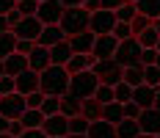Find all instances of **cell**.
Instances as JSON below:
<instances>
[{"label":"cell","mask_w":160,"mask_h":138,"mask_svg":"<svg viewBox=\"0 0 160 138\" xmlns=\"http://www.w3.org/2000/svg\"><path fill=\"white\" fill-rule=\"evenodd\" d=\"M138 135H141L138 119H122L116 124V138H138Z\"/></svg>","instance_id":"cb8c5ba5"},{"label":"cell","mask_w":160,"mask_h":138,"mask_svg":"<svg viewBox=\"0 0 160 138\" xmlns=\"http://www.w3.org/2000/svg\"><path fill=\"white\" fill-rule=\"evenodd\" d=\"M44 97H47V94L39 89V91L28 94V97H25V102H28V108H39V110H42V102H44Z\"/></svg>","instance_id":"60d3db41"},{"label":"cell","mask_w":160,"mask_h":138,"mask_svg":"<svg viewBox=\"0 0 160 138\" xmlns=\"http://www.w3.org/2000/svg\"><path fill=\"white\" fill-rule=\"evenodd\" d=\"M88 19H91V14H88L83 6H69L58 25H61V31H64L66 39H69V36H78V33L88 31Z\"/></svg>","instance_id":"7a4b0ae2"},{"label":"cell","mask_w":160,"mask_h":138,"mask_svg":"<svg viewBox=\"0 0 160 138\" xmlns=\"http://www.w3.org/2000/svg\"><path fill=\"white\" fill-rule=\"evenodd\" d=\"M113 14H116V22H132L135 14H138V8H135V3H124V6H119Z\"/></svg>","instance_id":"f1b7e54d"},{"label":"cell","mask_w":160,"mask_h":138,"mask_svg":"<svg viewBox=\"0 0 160 138\" xmlns=\"http://www.w3.org/2000/svg\"><path fill=\"white\" fill-rule=\"evenodd\" d=\"M135 8H138V14L149 17L152 22L160 17V0H135Z\"/></svg>","instance_id":"484cf974"},{"label":"cell","mask_w":160,"mask_h":138,"mask_svg":"<svg viewBox=\"0 0 160 138\" xmlns=\"http://www.w3.org/2000/svg\"><path fill=\"white\" fill-rule=\"evenodd\" d=\"M124 83L132 86V89L141 86V83H144V66H127V69H124Z\"/></svg>","instance_id":"f546056e"},{"label":"cell","mask_w":160,"mask_h":138,"mask_svg":"<svg viewBox=\"0 0 160 138\" xmlns=\"http://www.w3.org/2000/svg\"><path fill=\"white\" fill-rule=\"evenodd\" d=\"M42 113H44V116H55V113H61V97H44V102H42Z\"/></svg>","instance_id":"e575fe53"},{"label":"cell","mask_w":160,"mask_h":138,"mask_svg":"<svg viewBox=\"0 0 160 138\" xmlns=\"http://www.w3.org/2000/svg\"><path fill=\"white\" fill-rule=\"evenodd\" d=\"M19 138H47V133L44 130H25Z\"/></svg>","instance_id":"f907efd6"},{"label":"cell","mask_w":160,"mask_h":138,"mask_svg":"<svg viewBox=\"0 0 160 138\" xmlns=\"http://www.w3.org/2000/svg\"><path fill=\"white\" fill-rule=\"evenodd\" d=\"M158 61V50L155 47H144L141 50V66H149V64Z\"/></svg>","instance_id":"b9f144b4"},{"label":"cell","mask_w":160,"mask_h":138,"mask_svg":"<svg viewBox=\"0 0 160 138\" xmlns=\"http://www.w3.org/2000/svg\"><path fill=\"white\" fill-rule=\"evenodd\" d=\"M14 83H17V94H22V97H28V94L42 89L39 86V72H33V69H25L22 75H17Z\"/></svg>","instance_id":"4fadbf2b"},{"label":"cell","mask_w":160,"mask_h":138,"mask_svg":"<svg viewBox=\"0 0 160 138\" xmlns=\"http://www.w3.org/2000/svg\"><path fill=\"white\" fill-rule=\"evenodd\" d=\"M99 6L108 8V11H116L119 6H124V0H99Z\"/></svg>","instance_id":"c3c4849f"},{"label":"cell","mask_w":160,"mask_h":138,"mask_svg":"<svg viewBox=\"0 0 160 138\" xmlns=\"http://www.w3.org/2000/svg\"><path fill=\"white\" fill-rule=\"evenodd\" d=\"M17 8L22 17H36L39 11V0H17Z\"/></svg>","instance_id":"74e56055"},{"label":"cell","mask_w":160,"mask_h":138,"mask_svg":"<svg viewBox=\"0 0 160 138\" xmlns=\"http://www.w3.org/2000/svg\"><path fill=\"white\" fill-rule=\"evenodd\" d=\"M69 72H66V66H55V64H50L44 72H39V86H42V91L47 94V97H64L69 91Z\"/></svg>","instance_id":"6da1fadb"},{"label":"cell","mask_w":160,"mask_h":138,"mask_svg":"<svg viewBox=\"0 0 160 138\" xmlns=\"http://www.w3.org/2000/svg\"><path fill=\"white\" fill-rule=\"evenodd\" d=\"M135 39L141 42V47H158V39H160V33L155 31V25H152V28H146V31L141 33V36H135Z\"/></svg>","instance_id":"d590c367"},{"label":"cell","mask_w":160,"mask_h":138,"mask_svg":"<svg viewBox=\"0 0 160 138\" xmlns=\"http://www.w3.org/2000/svg\"><path fill=\"white\" fill-rule=\"evenodd\" d=\"M141 42L132 36V39H124V42H119L116 47V55H113V61L119 64L122 69H127V66H141Z\"/></svg>","instance_id":"277c9868"},{"label":"cell","mask_w":160,"mask_h":138,"mask_svg":"<svg viewBox=\"0 0 160 138\" xmlns=\"http://www.w3.org/2000/svg\"><path fill=\"white\" fill-rule=\"evenodd\" d=\"M42 28H44V25H42V19H39V17H22V19L17 22L11 31H14L17 39H25V42H36V39L42 36Z\"/></svg>","instance_id":"ba28073f"},{"label":"cell","mask_w":160,"mask_h":138,"mask_svg":"<svg viewBox=\"0 0 160 138\" xmlns=\"http://www.w3.org/2000/svg\"><path fill=\"white\" fill-rule=\"evenodd\" d=\"M116 47H119V39H116L113 33H108V36H97L91 55H94L97 61H111L113 55H116Z\"/></svg>","instance_id":"30bf717a"},{"label":"cell","mask_w":160,"mask_h":138,"mask_svg":"<svg viewBox=\"0 0 160 138\" xmlns=\"http://www.w3.org/2000/svg\"><path fill=\"white\" fill-rule=\"evenodd\" d=\"M124 3H135V0H124Z\"/></svg>","instance_id":"e7e4bbea"},{"label":"cell","mask_w":160,"mask_h":138,"mask_svg":"<svg viewBox=\"0 0 160 138\" xmlns=\"http://www.w3.org/2000/svg\"><path fill=\"white\" fill-rule=\"evenodd\" d=\"M138 116H141V108L135 105L132 100H130V102H124V119H138Z\"/></svg>","instance_id":"7bdbcfd3"},{"label":"cell","mask_w":160,"mask_h":138,"mask_svg":"<svg viewBox=\"0 0 160 138\" xmlns=\"http://www.w3.org/2000/svg\"><path fill=\"white\" fill-rule=\"evenodd\" d=\"M155 97H158V89H152V86H146V83H141V86L132 89V102L141 108V110L155 108Z\"/></svg>","instance_id":"5bb4252c"},{"label":"cell","mask_w":160,"mask_h":138,"mask_svg":"<svg viewBox=\"0 0 160 138\" xmlns=\"http://www.w3.org/2000/svg\"><path fill=\"white\" fill-rule=\"evenodd\" d=\"M102 119L108 124H119L124 119V105H122V102H108V105H102Z\"/></svg>","instance_id":"d4e9b609"},{"label":"cell","mask_w":160,"mask_h":138,"mask_svg":"<svg viewBox=\"0 0 160 138\" xmlns=\"http://www.w3.org/2000/svg\"><path fill=\"white\" fill-rule=\"evenodd\" d=\"M155 66H160V53H158V61H155Z\"/></svg>","instance_id":"6125c7cd"},{"label":"cell","mask_w":160,"mask_h":138,"mask_svg":"<svg viewBox=\"0 0 160 138\" xmlns=\"http://www.w3.org/2000/svg\"><path fill=\"white\" fill-rule=\"evenodd\" d=\"M6 31H11V28H8V22H6V17H0V33H6Z\"/></svg>","instance_id":"f5cc1de1"},{"label":"cell","mask_w":160,"mask_h":138,"mask_svg":"<svg viewBox=\"0 0 160 138\" xmlns=\"http://www.w3.org/2000/svg\"><path fill=\"white\" fill-rule=\"evenodd\" d=\"M25 69H31V66H28V55H22V53H11L8 58H3V72L6 75L17 77V75H22Z\"/></svg>","instance_id":"9a60e30c"},{"label":"cell","mask_w":160,"mask_h":138,"mask_svg":"<svg viewBox=\"0 0 160 138\" xmlns=\"http://www.w3.org/2000/svg\"><path fill=\"white\" fill-rule=\"evenodd\" d=\"M61 113H64L66 119H72V116H80V100H75L72 94L66 91L61 97Z\"/></svg>","instance_id":"83f0119b"},{"label":"cell","mask_w":160,"mask_h":138,"mask_svg":"<svg viewBox=\"0 0 160 138\" xmlns=\"http://www.w3.org/2000/svg\"><path fill=\"white\" fill-rule=\"evenodd\" d=\"M94 55L91 53H75L72 58H69V64H66V72L69 75H78V72H86V69H91L94 66Z\"/></svg>","instance_id":"d6986e66"},{"label":"cell","mask_w":160,"mask_h":138,"mask_svg":"<svg viewBox=\"0 0 160 138\" xmlns=\"http://www.w3.org/2000/svg\"><path fill=\"white\" fill-rule=\"evenodd\" d=\"M80 116L88 119V122H97V119H102V105L97 102L94 97H88V100L80 102Z\"/></svg>","instance_id":"603a6c76"},{"label":"cell","mask_w":160,"mask_h":138,"mask_svg":"<svg viewBox=\"0 0 160 138\" xmlns=\"http://www.w3.org/2000/svg\"><path fill=\"white\" fill-rule=\"evenodd\" d=\"M64 11H66V6L61 0H44V3H39L36 17L42 19V25H58L61 17H64Z\"/></svg>","instance_id":"9c48e42d"},{"label":"cell","mask_w":160,"mask_h":138,"mask_svg":"<svg viewBox=\"0 0 160 138\" xmlns=\"http://www.w3.org/2000/svg\"><path fill=\"white\" fill-rule=\"evenodd\" d=\"M3 75H6V72H3V61H0V77H3Z\"/></svg>","instance_id":"94428289"},{"label":"cell","mask_w":160,"mask_h":138,"mask_svg":"<svg viewBox=\"0 0 160 138\" xmlns=\"http://www.w3.org/2000/svg\"><path fill=\"white\" fill-rule=\"evenodd\" d=\"M66 42H69V47H72V53H91L97 36L91 31H83V33H78V36H69Z\"/></svg>","instance_id":"e0dca14e"},{"label":"cell","mask_w":160,"mask_h":138,"mask_svg":"<svg viewBox=\"0 0 160 138\" xmlns=\"http://www.w3.org/2000/svg\"><path fill=\"white\" fill-rule=\"evenodd\" d=\"M8 124H11V122H8L6 116H0V133H8Z\"/></svg>","instance_id":"816d5d0a"},{"label":"cell","mask_w":160,"mask_h":138,"mask_svg":"<svg viewBox=\"0 0 160 138\" xmlns=\"http://www.w3.org/2000/svg\"><path fill=\"white\" fill-rule=\"evenodd\" d=\"M138 127H141V133H146V135H160V110L158 108H146V110H141Z\"/></svg>","instance_id":"7c38bea8"},{"label":"cell","mask_w":160,"mask_h":138,"mask_svg":"<svg viewBox=\"0 0 160 138\" xmlns=\"http://www.w3.org/2000/svg\"><path fill=\"white\" fill-rule=\"evenodd\" d=\"M88 138H116V124H108L105 119H97L88 124Z\"/></svg>","instance_id":"44dd1931"},{"label":"cell","mask_w":160,"mask_h":138,"mask_svg":"<svg viewBox=\"0 0 160 138\" xmlns=\"http://www.w3.org/2000/svg\"><path fill=\"white\" fill-rule=\"evenodd\" d=\"M17 8V0H0V17H6L8 11Z\"/></svg>","instance_id":"bcb514c9"},{"label":"cell","mask_w":160,"mask_h":138,"mask_svg":"<svg viewBox=\"0 0 160 138\" xmlns=\"http://www.w3.org/2000/svg\"><path fill=\"white\" fill-rule=\"evenodd\" d=\"M130 28H132V36H141L146 28H152V19L144 17V14H135V19L130 22Z\"/></svg>","instance_id":"8d00e7d4"},{"label":"cell","mask_w":160,"mask_h":138,"mask_svg":"<svg viewBox=\"0 0 160 138\" xmlns=\"http://www.w3.org/2000/svg\"><path fill=\"white\" fill-rule=\"evenodd\" d=\"M152 25H155V31L160 33V17H158V19H155V22H152Z\"/></svg>","instance_id":"9f6ffc18"},{"label":"cell","mask_w":160,"mask_h":138,"mask_svg":"<svg viewBox=\"0 0 160 138\" xmlns=\"http://www.w3.org/2000/svg\"><path fill=\"white\" fill-rule=\"evenodd\" d=\"M39 3H44V0H39Z\"/></svg>","instance_id":"03108f58"},{"label":"cell","mask_w":160,"mask_h":138,"mask_svg":"<svg viewBox=\"0 0 160 138\" xmlns=\"http://www.w3.org/2000/svg\"><path fill=\"white\" fill-rule=\"evenodd\" d=\"M94 100L99 102V105H108V102H116L113 100V86H105V83H99L94 91Z\"/></svg>","instance_id":"d6a6232c"},{"label":"cell","mask_w":160,"mask_h":138,"mask_svg":"<svg viewBox=\"0 0 160 138\" xmlns=\"http://www.w3.org/2000/svg\"><path fill=\"white\" fill-rule=\"evenodd\" d=\"M113 36H116L119 42H124V39H132V28H130V22H116V28H113Z\"/></svg>","instance_id":"f35d334b"},{"label":"cell","mask_w":160,"mask_h":138,"mask_svg":"<svg viewBox=\"0 0 160 138\" xmlns=\"http://www.w3.org/2000/svg\"><path fill=\"white\" fill-rule=\"evenodd\" d=\"M66 138H88V135H72V133H69V135H66Z\"/></svg>","instance_id":"680465c9"},{"label":"cell","mask_w":160,"mask_h":138,"mask_svg":"<svg viewBox=\"0 0 160 138\" xmlns=\"http://www.w3.org/2000/svg\"><path fill=\"white\" fill-rule=\"evenodd\" d=\"M72 55H75V53H72V47H69V42H66V39L50 47V64H55V66H66Z\"/></svg>","instance_id":"ffe728a7"},{"label":"cell","mask_w":160,"mask_h":138,"mask_svg":"<svg viewBox=\"0 0 160 138\" xmlns=\"http://www.w3.org/2000/svg\"><path fill=\"white\" fill-rule=\"evenodd\" d=\"M19 122L25 130H42V124H44V113L39 110V108H28L22 116H19Z\"/></svg>","instance_id":"7402d4cb"},{"label":"cell","mask_w":160,"mask_h":138,"mask_svg":"<svg viewBox=\"0 0 160 138\" xmlns=\"http://www.w3.org/2000/svg\"><path fill=\"white\" fill-rule=\"evenodd\" d=\"M28 66H31L33 72H44L50 66V50L42 47V44H36L31 53H28Z\"/></svg>","instance_id":"2e32d148"},{"label":"cell","mask_w":160,"mask_h":138,"mask_svg":"<svg viewBox=\"0 0 160 138\" xmlns=\"http://www.w3.org/2000/svg\"><path fill=\"white\" fill-rule=\"evenodd\" d=\"M28 110V102H25V97L22 94H6V97H0V116H6L8 122H14L19 119L22 113Z\"/></svg>","instance_id":"8992f818"},{"label":"cell","mask_w":160,"mask_h":138,"mask_svg":"<svg viewBox=\"0 0 160 138\" xmlns=\"http://www.w3.org/2000/svg\"><path fill=\"white\" fill-rule=\"evenodd\" d=\"M33 47H36V42H25V39H17V53H22V55H28Z\"/></svg>","instance_id":"ee69618b"},{"label":"cell","mask_w":160,"mask_h":138,"mask_svg":"<svg viewBox=\"0 0 160 138\" xmlns=\"http://www.w3.org/2000/svg\"><path fill=\"white\" fill-rule=\"evenodd\" d=\"M19 19H22V14H19V8H14V11H8V14H6V22H8V28H14V25L19 22Z\"/></svg>","instance_id":"7dc6e473"},{"label":"cell","mask_w":160,"mask_h":138,"mask_svg":"<svg viewBox=\"0 0 160 138\" xmlns=\"http://www.w3.org/2000/svg\"><path fill=\"white\" fill-rule=\"evenodd\" d=\"M83 8L88 11V14H94V11H99L102 6H99V0H83Z\"/></svg>","instance_id":"681fc988"},{"label":"cell","mask_w":160,"mask_h":138,"mask_svg":"<svg viewBox=\"0 0 160 138\" xmlns=\"http://www.w3.org/2000/svg\"><path fill=\"white\" fill-rule=\"evenodd\" d=\"M88 119H83V116H72V119H69V133H72V135H86V133H88Z\"/></svg>","instance_id":"1f68e13d"},{"label":"cell","mask_w":160,"mask_h":138,"mask_svg":"<svg viewBox=\"0 0 160 138\" xmlns=\"http://www.w3.org/2000/svg\"><path fill=\"white\" fill-rule=\"evenodd\" d=\"M91 72H94V75L99 77V83H105V86H116V83L124 80V69L113 61V58L111 61H94Z\"/></svg>","instance_id":"5b68a950"},{"label":"cell","mask_w":160,"mask_h":138,"mask_svg":"<svg viewBox=\"0 0 160 138\" xmlns=\"http://www.w3.org/2000/svg\"><path fill=\"white\" fill-rule=\"evenodd\" d=\"M144 83H146V86H152V89H158V86H160V66H155V64L144 66Z\"/></svg>","instance_id":"836d02e7"},{"label":"cell","mask_w":160,"mask_h":138,"mask_svg":"<svg viewBox=\"0 0 160 138\" xmlns=\"http://www.w3.org/2000/svg\"><path fill=\"white\" fill-rule=\"evenodd\" d=\"M0 138H14V135H8V133H0Z\"/></svg>","instance_id":"91938a15"},{"label":"cell","mask_w":160,"mask_h":138,"mask_svg":"<svg viewBox=\"0 0 160 138\" xmlns=\"http://www.w3.org/2000/svg\"><path fill=\"white\" fill-rule=\"evenodd\" d=\"M66 39V33L61 31V25H44L42 28V36L36 39V44H42V47H52V44H58V42H64Z\"/></svg>","instance_id":"ac0fdd59"},{"label":"cell","mask_w":160,"mask_h":138,"mask_svg":"<svg viewBox=\"0 0 160 138\" xmlns=\"http://www.w3.org/2000/svg\"><path fill=\"white\" fill-rule=\"evenodd\" d=\"M97 86H99V77L91 72V69H86V72H78V75L69 77V94L75 97V100H88V97H94Z\"/></svg>","instance_id":"3957f363"},{"label":"cell","mask_w":160,"mask_h":138,"mask_svg":"<svg viewBox=\"0 0 160 138\" xmlns=\"http://www.w3.org/2000/svg\"><path fill=\"white\" fill-rule=\"evenodd\" d=\"M22 133H25V127H22V122H19V119H14V122L8 124V135L19 138V135H22Z\"/></svg>","instance_id":"f6af8a7d"},{"label":"cell","mask_w":160,"mask_h":138,"mask_svg":"<svg viewBox=\"0 0 160 138\" xmlns=\"http://www.w3.org/2000/svg\"><path fill=\"white\" fill-rule=\"evenodd\" d=\"M138 138H158V135H146V133H141V135H138Z\"/></svg>","instance_id":"6f0895ef"},{"label":"cell","mask_w":160,"mask_h":138,"mask_svg":"<svg viewBox=\"0 0 160 138\" xmlns=\"http://www.w3.org/2000/svg\"><path fill=\"white\" fill-rule=\"evenodd\" d=\"M113 100H116V102H122V105L130 102V100H132V86H127L124 80H122V83H116V86H113Z\"/></svg>","instance_id":"4dcf8cb0"},{"label":"cell","mask_w":160,"mask_h":138,"mask_svg":"<svg viewBox=\"0 0 160 138\" xmlns=\"http://www.w3.org/2000/svg\"><path fill=\"white\" fill-rule=\"evenodd\" d=\"M113 28H116V14L108 11V8L94 11L91 19H88V31L94 33V36H108V33H113Z\"/></svg>","instance_id":"52a82bcc"},{"label":"cell","mask_w":160,"mask_h":138,"mask_svg":"<svg viewBox=\"0 0 160 138\" xmlns=\"http://www.w3.org/2000/svg\"><path fill=\"white\" fill-rule=\"evenodd\" d=\"M158 138H160V135H158Z\"/></svg>","instance_id":"003e7915"},{"label":"cell","mask_w":160,"mask_h":138,"mask_svg":"<svg viewBox=\"0 0 160 138\" xmlns=\"http://www.w3.org/2000/svg\"><path fill=\"white\" fill-rule=\"evenodd\" d=\"M17 91V83L11 75H3L0 77V97H6V94H14Z\"/></svg>","instance_id":"ab89813d"},{"label":"cell","mask_w":160,"mask_h":138,"mask_svg":"<svg viewBox=\"0 0 160 138\" xmlns=\"http://www.w3.org/2000/svg\"><path fill=\"white\" fill-rule=\"evenodd\" d=\"M61 3H64L66 8H69V6H83V0H61Z\"/></svg>","instance_id":"db71d44e"},{"label":"cell","mask_w":160,"mask_h":138,"mask_svg":"<svg viewBox=\"0 0 160 138\" xmlns=\"http://www.w3.org/2000/svg\"><path fill=\"white\" fill-rule=\"evenodd\" d=\"M11 53H17V36L14 31H6V33H0V61L8 58Z\"/></svg>","instance_id":"4316f807"},{"label":"cell","mask_w":160,"mask_h":138,"mask_svg":"<svg viewBox=\"0 0 160 138\" xmlns=\"http://www.w3.org/2000/svg\"><path fill=\"white\" fill-rule=\"evenodd\" d=\"M155 108L160 110V89H158V97H155Z\"/></svg>","instance_id":"11a10c76"},{"label":"cell","mask_w":160,"mask_h":138,"mask_svg":"<svg viewBox=\"0 0 160 138\" xmlns=\"http://www.w3.org/2000/svg\"><path fill=\"white\" fill-rule=\"evenodd\" d=\"M155 50H158V53H160V39H158V47H155Z\"/></svg>","instance_id":"be15d7a7"},{"label":"cell","mask_w":160,"mask_h":138,"mask_svg":"<svg viewBox=\"0 0 160 138\" xmlns=\"http://www.w3.org/2000/svg\"><path fill=\"white\" fill-rule=\"evenodd\" d=\"M42 130L47 133V138H66L69 135V119L64 113H55V116H44Z\"/></svg>","instance_id":"8fae6325"}]
</instances>
